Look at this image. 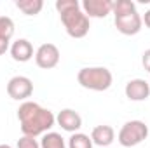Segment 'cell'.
Wrapping results in <instances>:
<instances>
[{"instance_id":"cell-1","label":"cell","mask_w":150,"mask_h":148,"mask_svg":"<svg viewBox=\"0 0 150 148\" xmlns=\"http://www.w3.org/2000/svg\"><path fill=\"white\" fill-rule=\"evenodd\" d=\"M18 120L21 125L23 136H44L56 124L54 113L47 108H42L35 101H25L18 108Z\"/></svg>"},{"instance_id":"cell-2","label":"cell","mask_w":150,"mask_h":148,"mask_svg":"<svg viewBox=\"0 0 150 148\" xmlns=\"http://www.w3.org/2000/svg\"><path fill=\"white\" fill-rule=\"evenodd\" d=\"M56 11L72 38H84L89 33V18L82 12L79 0H56Z\"/></svg>"},{"instance_id":"cell-3","label":"cell","mask_w":150,"mask_h":148,"mask_svg":"<svg viewBox=\"0 0 150 148\" xmlns=\"http://www.w3.org/2000/svg\"><path fill=\"white\" fill-rule=\"evenodd\" d=\"M77 80L84 89L89 91H107L113 82V75L108 68L105 66H87V68H80L77 73Z\"/></svg>"},{"instance_id":"cell-4","label":"cell","mask_w":150,"mask_h":148,"mask_svg":"<svg viewBox=\"0 0 150 148\" xmlns=\"http://www.w3.org/2000/svg\"><path fill=\"white\" fill-rule=\"evenodd\" d=\"M147 136H149V125L143 120H129L120 127L117 140L124 148H131L147 140Z\"/></svg>"},{"instance_id":"cell-5","label":"cell","mask_w":150,"mask_h":148,"mask_svg":"<svg viewBox=\"0 0 150 148\" xmlns=\"http://www.w3.org/2000/svg\"><path fill=\"white\" fill-rule=\"evenodd\" d=\"M7 94L16 101H26L33 94V82L25 75H16L7 82Z\"/></svg>"},{"instance_id":"cell-6","label":"cell","mask_w":150,"mask_h":148,"mask_svg":"<svg viewBox=\"0 0 150 148\" xmlns=\"http://www.w3.org/2000/svg\"><path fill=\"white\" fill-rule=\"evenodd\" d=\"M113 23H115V28H117L122 35H136V33H140V30H142V26H143L142 16H140L136 11L113 16Z\"/></svg>"},{"instance_id":"cell-7","label":"cell","mask_w":150,"mask_h":148,"mask_svg":"<svg viewBox=\"0 0 150 148\" xmlns=\"http://www.w3.org/2000/svg\"><path fill=\"white\" fill-rule=\"evenodd\" d=\"M35 63L42 70H51L59 63V49L54 44H42L35 51Z\"/></svg>"},{"instance_id":"cell-8","label":"cell","mask_w":150,"mask_h":148,"mask_svg":"<svg viewBox=\"0 0 150 148\" xmlns=\"http://www.w3.org/2000/svg\"><path fill=\"white\" fill-rule=\"evenodd\" d=\"M112 0H84L80 4V9L87 18H98V19L107 18L112 12Z\"/></svg>"},{"instance_id":"cell-9","label":"cell","mask_w":150,"mask_h":148,"mask_svg":"<svg viewBox=\"0 0 150 148\" xmlns=\"http://www.w3.org/2000/svg\"><path fill=\"white\" fill-rule=\"evenodd\" d=\"M126 98L131 101H145L150 96V84L143 78H133L126 84Z\"/></svg>"},{"instance_id":"cell-10","label":"cell","mask_w":150,"mask_h":148,"mask_svg":"<svg viewBox=\"0 0 150 148\" xmlns=\"http://www.w3.org/2000/svg\"><path fill=\"white\" fill-rule=\"evenodd\" d=\"M56 122L67 132H77L82 127V117L72 108H65V110L59 111L56 115Z\"/></svg>"},{"instance_id":"cell-11","label":"cell","mask_w":150,"mask_h":148,"mask_svg":"<svg viewBox=\"0 0 150 148\" xmlns=\"http://www.w3.org/2000/svg\"><path fill=\"white\" fill-rule=\"evenodd\" d=\"M9 51H11L12 59L18 61V63H26V61H30V59L35 56L33 45H32V42L26 40V38H18L16 42H12V45H11Z\"/></svg>"},{"instance_id":"cell-12","label":"cell","mask_w":150,"mask_h":148,"mask_svg":"<svg viewBox=\"0 0 150 148\" xmlns=\"http://www.w3.org/2000/svg\"><path fill=\"white\" fill-rule=\"evenodd\" d=\"M93 145H98L101 148H110L115 140V131L112 125H96L91 132Z\"/></svg>"},{"instance_id":"cell-13","label":"cell","mask_w":150,"mask_h":148,"mask_svg":"<svg viewBox=\"0 0 150 148\" xmlns=\"http://www.w3.org/2000/svg\"><path fill=\"white\" fill-rule=\"evenodd\" d=\"M16 7L26 16H37L44 7L42 0H16Z\"/></svg>"},{"instance_id":"cell-14","label":"cell","mask_w":150,"mask_h":148,"mask_svg":"<svg viewBox=\"0 0 150 148\" xmlns=\"http://www.w3.org/2000/svg\"><path fill=\"white\" fill-rule=\"evenodd\" d=\"M40 148H68V147H67L65 140L61 138V134H58V132H45L42 136Z\"/></svg>"},{"instance_id":"cell-15","label":"cell","mask_w":150,"mask_h":148,"mask_svg":"<svg viewBox=\"0 0 150 148\" xmlns=\"http://www.w3.org/2000/svg\"><path fill=\"white\" fill-rule=\"evenodd\" d=\"M68 148H93V140L84 132H74L68 140Z\"/></svg>"},{"instance_id":"cell-16","label":"cell","mask_w":150,"mask_h":148,"mask_svg":"<svg viewBox=\"0 0 150 148\" xmlns=\"http://www.w3.org/2000/svg\"><path fill=\"white\" fill-rule=\"evenodd\" d=\"M14 30H16L14 21L9 16H0V37L11 40L12 35H14Z\"/></svg>"},{"instance_id":"cell-17","label":"cell","mask_w":150,"mask_h":148,"mask_svg":"<svg viewBox=\"0 0 150 148\" xmlns=\"http://www.w3.org/2000/svg\"><path fill=\"white\" fill-rule=\"evenodd\" d=\"M131 11H136V4L131 2V0H115L112 7L113 16L117 14H126V12H131Z\"/></svg>"},{"instance_id":"cell-18","label":"cell","mask_w":150,"mask_h":148,"mask_svg":"<svg viewBox=\"0 0 150 148\" xmlns=\"http://www.w3.org/2000/svg\"><path fill=\"white\" fill-rule=\"evenodd\" d=\"M16 148H40V143L32 136H23V138L18 140Z\"/></svg>"},{"instance_id":"cell-19","label":"cell","mask_w":150,"mask_h":148,"mask_svg":"<svg viewBox=\"0 0 150 148\" xmlns=\"http://www.w3.org/2000/svg\"><path fill=\"white\" fill-rule=\"evenodd\" d=\"M142 65H143V68L150 72V49H147L145 52H143V56H142Z\"/></svg>"},{"instance_id":"cell-20","label":"cell","mask_w":150,"mask_h":148,"mask_svg":"<svg viewBox=\"0 0 150 148\" xmlns=\"http://www.w3.org/2000/svg\"><path fill=\"white\" fill-rule=\"evenodd\" d=\"M9 42L11 40H7V38H4V37H0V56L2 54H5L11 47H9Z\"/></svg>"},{"instance_id":"cell-21","label":"cell","mask_w":150,"mask_h":148,"mask_svg":"<svg viewBox=\"0 0 150 148\" xmlns=\"http://www.w3.org/2000/svg\"><path fill=\"white\" fill-rule=\"evenodd\" d=\"M142 21L145 23V26H147V28H150V9L147 11V12H145V14H143V18H142Z\"/></svg>"},{"instance_id":"cell-22","label":"cell","mask_w":150,"mask_h":148,"mask_svg":"<svg viewBox=\"0 0 150 148\" xmlns=\"http://www.w3.org/2000/svg\"><path fill=\"white\" fill-rule=\"evenodd\" d=\"M0 148H12V147H11V145H5V143H4V145H0Z\"/></svg>"},{"instance_id":"cell-23","label":"cell","mask_w":150,"mask_h":148,"mask_svg":"<svg viewBox=\"0 0 150 148\" xmlns=\"http://www.w3.org/2000/svg\"><path fill=\"white\" fill-rule=\"evenodd\" d=\"M149 84H150V82H149Z\"/></svg>"}]
</instances>
